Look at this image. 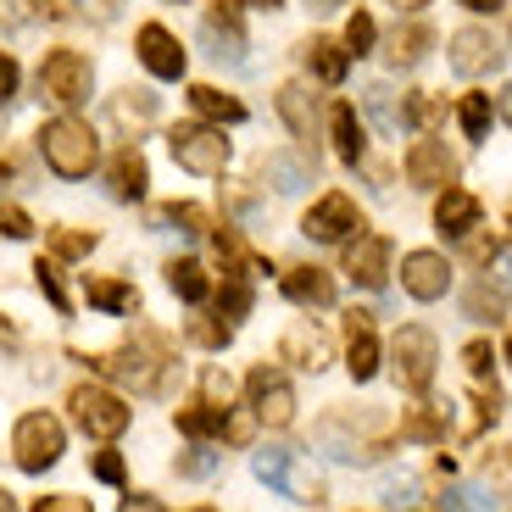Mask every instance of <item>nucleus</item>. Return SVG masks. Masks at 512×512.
Segmentation results:
<instances>
[{
	"mask_svg": "<svg viewBox=\"0 0 512 512\" xmlns=\"http://www.w3.org/2000/svg\"><path fill=\"white\" fill-rule=\"evenodd\" d=\"M39 151H45L51 173H62V179H90V167L101 162V140L78 117H56V123L39 128Z\"/></svg>",
	"mask_w": 512,
	"mask_h": 512,
	"instance_id": "obj_1",
	"label": "nucleus"
},
{
	"mask_svg": "<svg viewBox=\"0 0 512 512\" xmlns=\"http://www.w3.org/2000/svg\"><path fill=\"white\" fill-rule=\"evenodd\" d=\"M162 362H167V340H162V334H140V340H128V346L95 357V368H101L106 379H117V384L156 390V379H162Z\"/></svg>",
	"mask_w": 512,
	"mask_h": 512,
	"instance_id": "obj_2",
	"label": "nucleus"
},
{
	"mask_svg": "<svg viewBox=\"0 0 512 512\" xmlns=\"http://www.w3.org/2000/svg\"><path fill=\"white\" fill-rule=\"evenodd\" d=\"M167 145H173V162H179L184 173L218 179L223 167H229V140H223V128H212V123H179L167 134Z\"/></svg>",
	"mask_w": 512,
	"mask_h": 512,
	"instance_id": "obj_3",
	"label": "nucleus"
},
{
	"mask_svg": "<svg viewBox=\"0 0 512 512\" xmlns=\"http://www.w3.org/2000/svg\"><path fill=\"white\" fill-rule=\"evenodd\" d=\"M390 357H396V379H401V390L423 396V390L435 384V362H440V351H435V334L423 329V323H401L396 340H390Z\"/></svg>",
	"mask_w": 512,
	"mask_h": 512,
	"instance_id": "obj_4",
	"label": "nucleus"
},
{
	"mask_svg": "<svg viewBox=\"0 0 512 512\" xmlns=\"http://www.w3.org/2000/svg\"><path fill=\"white\" fill-rule=\"evenodd\" d=\"M67 435H62V423L51 418V412H28V418H17L12 429V451H17V468L23 474H45L56 457H62Z\"/></svg>",
	"mask_w": 512,
	"mask_h": 512,
	"instance_id": "obj_5",
	"label": "nucleus"
},
{
	"mask_svg": "<svg viewBox=\"0 0 512 512\" xmlns=\"http://www.w3.org/2000/svg\"><path fill=\"white\" fill-rule=\"evenodd\" d=\"M67 407H73L78 429H84L90 440H117L128 429L123 396H112V390H101V384H78L73 396H67Z\"/></svg>",
	"mask_w": 512,
	"mask_h": 512,
	"instance_id": "obj_6",
	"label": "nucleus"
},
{
	"mask_svg": "<svg viewBox=\"0 0 512 512\" xmlns=\"http://www.w3.org/2000/svg\"><path fill=\"white\" fill-rule=\"evenodd\" d=\"M39 90L51 95V101H62V106H84V101H90V90H95L90 56L51 51V56H45V67H39Z\"/></svg>",
	"mask_w": 512,
	"mask_h": 512,
	"instance_id": "obj_7",
	"label": "nucleus"
},
{
	"mask_svg": "<svg viewBox=\"0 0 512 512\" xmlns=\"http://www.w3.org/2000/svg\"><path fill=\"white\" fill-rule=\"evenodd\" d=\"M357 229H362V212H357V201H351V195H340V190L318 195V201H312V212L301 218V234H307V240H323V245L351 240Z\"/></svg>",
	"mask_w": 512,
	"mask_h": 512,
	"instance_id": "obj_8",
	"label": "nucleus"
},
{
	"mask_svg": "<svg viewBox=\"0 0 512 512\" xmlns=\"http://www.w3.org/2000/svg\"><path fill=\"white\" fill-rule=\"evenodd\" d=\"M245 390H251V412H256V423H268V429H284V423L295 418V390H290V379H284V373H273V368H251Z\"/></svg>",
	"mask_w": 512,
	"mask_h": 512,
	"instance_id": "obj_9",
	"label": "nucleus"
},
{
	"mask_svg": "<svg viewBox=\"0 0 512 512\" xmlns=\"http://www.w3.org/2000/svg\"><path fill=\"white\" fill-rule=\"evenodd\" d=\"M401 284L412 301H440L451 290V262L440 251H407L401 256Z\"/></svg>",
	"mask_w": 512,
	"mask_h": 512,
	"instance_id": "obj_10",
	"label": "nucleus"
},
{
	"mask_svg": "<svg viewBox=\"0 0 512 512\" xmlns=\"http://www.w3.org/2000/svg\"><path fill=\"white\" fill-rule=\"evenodd\" d=\"M346 273L362 284V290H384V279H390V240L357 229L351 245H346Z\"/></svg>",
	"mask_w": 512,
	"mask_h": 512,
	"instance_id": "obj_11",
	"label": "nucleus"
},
{
	"mask_svg": "<svg viewBox=\"0 0 512 512\" xmlns=\"http://www.w3.org/2000/svg\"><path fill=\"white\" fill-rule=\"evenodd\" d=\"M407 179L418 184V190H446V184L457 179V156H451L440 140H412V151H407Z\"/></svg>",
	"mask_w": 512,
	"mask_h": 512,
	"instance_id": "obj_12",
	"label": "nucleus"
},
{
	"mask_svg": "<svg viewBox=\"0 0 512 512\" xmlns=\"http://www.w3.org/2000/svg\"><path fill=\"white\" fill-rule=\"evenodd\" d=\"M346 368L357 384H368L379 373V334H373L368 312H346Z\"/></svg>",
	"mask_w": 512,
	"mask_h": 512,
	"instance_id": "obj_13",
	"label": "nucleus"
},
{
	"mask_svg": "<svg viewBox=\"0 0 512 512\" xmlns=\"http://www.w3.org/2000/svg\"><path fill=\"white\" fill-rule=\"evenodd\" d=\"M201 39H206V51L218 56V62H229V67H240L245 62V34H240V17H234V6H212L206 12V23H201Z\"/></svg>",
	"mask_w": 512,
	"mask_h": 512,
	"instance_id": "obj_14",
	"label": "nucleus"
},
{
	"mask_svg": "<svg viewBox=\"0 0 512 512\" xmlns=\"http://www.w3.org/2000/svg\"><path fill=\"white\" fill-rule=\"evenodd\" d=\"M496 62H501V51H496V39H490L485 28H457V34H451V73L479 78Z\"/></svg>",
	"mask_w": 512,
	"mask_h": 512,
	"instance_id": "obj_15",
	"label": "nucleus"
},
{
	"mask_svg": "<svg viewBox=\"0 0 512 512\" xmlns=\"http://www.w3.org/2000/svg\"><path fill=\"white\" fill-rule=\"evenodd\" d=\"M140 62H145V73H156V78H184V51L162 23L140 28Z\"/></svg>",
	"mask_w": 512,
	"mask_h": 512,
	"instance_id": "obj_16",
	"label": "nucleus"
},
{
	"mask_svg": "<svg viewBox=\"0 0 512 512\" xmlns=\"http://www.w3.org/2000/svg\"><path fill=\"white\" fill-rule=\"evenodd\" d=\"M279 357L295 362V368H307V373H318L323 362H329V334H323L312 318H301V323H295V329L279 340Z\"/></svg>",
	"mask_w": 512,
	"mask_h": 512,
	"instance_id": "obj_17",
	"label": "nucleus"
},
{
	"mask_svg": "<svg viewBox=\"0 0 512 512\" xmlns=\"http://www.w3.org/2000/svg\"><path fill=\"white\" fill-rule=\"evenodd\" d=\"M435 229L440 234H451V240H462V234H474L479 229V195H468V190H440V201H435Z\"/></svg>",
	"mask_w": 512,
	"mask_h": 512,
	"instance_id": "obj_18",
	"label": "nucleus"
},
{
	"mask_svg": "<svg viewBox=\"0 0 512 512\" xmlns=\"http://www.w3.org/2000/svg\"><path fill=\"white\" fill-rule=\"evenodd\" d=\"M329 134H334V156H340V162H362V151H368V128H362V117H357L351 101H334Z\"/></svg>",
	"mask_w": 512,
	"mask_h": 512,
	"instance_id": "obj_19",
	"label": "nucleus"
},
{
	"mask_svg": "<svg viewBox=\"0 0 512 512\" xmlns=\"http://www.w3.org/2000/svg\"><path fill=\"white\" fill-rule=\"evenodd\" d=\"M284 295L295 307H334V279L323 268H290L284 273Z\"/></svg>",
	"mask_w": 512,
	"mask_h": 512,
	"instance_id": "obj_20",
	"label": "nucleus"
},
{
	"mask_svg": "<svg viewBox=\"0 0 512 512\" xmlns=\"http://www.w3.org/2000/svg\"><path fill=\"white\" fill-rule=\"evenodd\" d=\"M145 179H151V173H145V156L128 145V151H117L112 173H106V190H112L117 201H140V195H145Z\"/></svg>",
	"mask_w": 512,
	"mask_h": 512,
	"instance_id": "obj_21",
	"label": "nucleus"
},
{
	"mask_svg": "<svg viewBox=\"0 0 512 512\" xmlns=\"http://www.w3.org/2000/svg\"><path fill=\"white\" fill-rule=\"evenodd\" d=\"M312 156L301 151V156H290V151H279V156H268V162H262V179L273 184V190L279 195H290V190H301V184H312Z\"/></svg>",
	"mask_w": 512,
	"mask_h": 512,
	"instance_id": "obj_22",
	"label": "nucleus"
},
{
	"mask_svg": "<svg viewBox=\"0 0 512 512\" xmlns=\"http://www.w3.org/2000/svg\"><path fill=\"white\" fill-rule=\"evenodd\" d=\"M301 56H307V67L312 73H318V84H340V78H346V67H351V51L346 45H334V39H307V45H301Z\"/></svg>",
	"mask_w": 512,
	"mask_h": 512,
	"instance_id": "obj_23",
	"label": "nucleus"
},
{
	"mask_svg": "<svg viewBox=\"0 0 512 512\" xmlns=\"http://www.w3.org/2000/svg\"><path fill=\"white\" fill-rule=\"evenodd\" d=\"M279 112H284V123H290V134L312 140V128H318V101H312L307 84H284V90H279Z\"/></svg>",
	"mask_w": 512,
	"mask_h": 512,
	"instance_id": "obj_24",
	"label": "nucleus"
},
{
	"mask_svg": "<svg viewBox=\"0 0 512 512\" xmlns=\"http://www.w3.org/2000/svg\"><path fill=\"white\" fill-rule=\"evenodd\" d=\"M429 45H435V34H429L423 23H407V28H396V34H390V45H384V56H390L396 67H418Z\"/></svg>",
	"mask_w": 512,
	"mask_h": 512,
	"instance_id": "obj_25",
	"label": "nucleus"
},
{
	"mask_svg": "<svg viewBox=\"0 0 512 512\" xmlns=\"http://www.w3.org/2000/svg\"><path fill=\"white\" fill-rule=\"evenodd\" d=\"M462 312H468V318H490V323H496L501 312H507V284L474 279V284H468V295H462Z\"/></svg>",
	"mask_w": 512,
	"mask_h": 512,
	"instance_id": "obj_26",
	"label": "nucleus"
},
{
	"mask_svg": "<svg viewBox=\"0 0 512 512\" xmlns=\"http://www.w3.org/2000/svg\"><path fill=\"white\" fill-rule=\"evenodd\" d=\"M190 106L201 117H212V123H240V117H245V106L234 101V95L212 90V84H190Z\"/></svg>",
	"mask_w": 512,
	"mask_h": 512,
	"instance_id": "obj_27",
	"label": "nucleus"
},
{
	"mask_svg": "<svg viewBox=\"0 0 512 512\" xmlns=\"http://www.w3.org/2000/svg\"><path fill=\"white\" fill-rule=\"evenodd\" d=\"M84 295H90V307H101V312H134V307H140L134 284H123V279H90V284H84Z\"/></svg>",
	"mask_w": 512,
	"mask_h": 512,
	"instance_id": "obj_28",
	"label": "nucleus"
},
{
	"mask_svg": "<svg viewBox=\"0 0 512 512\" xmlns=\"http://www.w3.org/2000/svg\"><path fill=\"white\" fill-rule=\"evenodd\" d=\"M223 412L229 407H184L179 412V435H190V440H223Z\"/></svg>",
	"mask_w": 512,
	"mask_h": 512,
	"instance_id": "obj_29",
	"label": "nucleus"
},
{
	"mask_svg": "<svg viewBox=\"0 0 512 512\" xmlns=\"http://www.w3.org/2000/svg\"><path fill=\"white\" fill-rule=\"evenodd\" d=\"M256 479L295 496V451H256Z\"/></svg>",
	"mask_w": 512,
	"mask_h": 512,
	"instance_id": "obj_30",
	"label": "nucleus"
},
{
	"mask_svg": "<svg viewBox=\"0 0 512 512\" xmlns=\"http://www.w3.org/2000/svg\"><path fill=\"white\" fill-rule=\"evenodd\" d=\"M457 123H462V134H468V140H485L490 123H496V106H490V95H462Z\"/></svg>",
	"mask_w": 512,
	"mask_h": 512,
	"instance_id": "obj_31",
	"label": "nucleus"
},
{
	"mask_svg": "<svg viewBox=\"0 0 512 512\" xmlns=\"http://www.w3.org/2000/svg\"><path fill=\"white\" fill-rule=\"evenodd\" d=\"M167 284H173V295H184V301H206V290H212V284H206V268L190 262V256L167 268Z\"/></svg>",
	"mask_w": 512,
	"mask_h": 512,
	"instance_id": "obj_32",
	"label": "nucleus"
},
{
	"mask_svg": "<svg viewBox=\"0 0 512 512\" xmlns=\"http://www.w3.org/2000/svg\"><path fill=\"white\" fill-rule=\"evenodd\" d=\"M245 312H251V284H245V273H223V290H218V318L240 323Z\"/></svg>",
	"mask_w": 512,
	"mask_h": 512,
	"instance_id": "obj_33",
	"label": "nucleus"
},
{
	"mask_svg": "<svg viewBox=\"0 0 512 512\" xmlns=\"http://www.w3.org/2000/svg\"><path fill=\"white\" fill-rule=\"evenodd\" d=\"M56 6L51 0H0V23H12V28H28V23H51Z\"/></svg>",
	"mask_w": 512,
	"mask_h": 512,
	"instance_id": "obj_34",
	"label": "nucleus"
},
{
	"mask_svg": "<svg viewBox=\"0 0 512 512\" xmlns=\"http://www.w3.org/2000/svg\"><path fill=\"white\" fill-rule=\"evenodd\" d=\"M362 106H368V112L379 117V128H384V134H396V128H401L396 90H390V84H368V90H362Z\"/></svg>",
	"mask_w": 512,
	"mask_h": 512,
	"instance_id": "obj_35",
	"label": "nucleus"
},
{
	"mask_svg": "<svg viewBox=\"0 0 512 512\" xmlns=\"http://www.w3.org/2000/svg\"><path fill=\"white\" fill-rule=\"evenodd\" d=\"M34 279H39V290H45V301H51L56 312L73 307V301H67V290H62V268H56V262H45V256H39V262H34Z\"/></svg>",
	"mask_w": 512,
	"mask_h": 512,
	"instance_id": "obj_36",
	"label": "nucleus"
},
{
	"mask_svg": "<svg viewBox=\"0 0 512 512\" xmlns=\"http://www.w3.org/2000/svg\"><path fill=\"white\" fill-rule=\"evenodd\" d=\"M440 112H446V106H440V101H435V95H412V101H407V106H401V117H407V123H412V128H423V134H429V128H435V123H440Z\"/></svg>",
	"mask_w": 512,
	"mask_h": 512,
	"instance_id": "obj_37",
	"label": "nucleus"
},
{
	"mask_svg": "<svg viewBox=\"0 0 512 512\" xmlns=\"http://www.w3.org/2000/svg\"><path fill=\"white\" fill-rule=\"evenodd\" d=\"M373 39H379L373 17H368V12H357V17L346 23V51H351V56H368V51H373Z\"/></svg>",
	"mask_w": 512,
	"mask_h": 512,
	"instance_id": "obj_38",
	"label": "nucleus"
},
{
	"mask_svg": "<svg viewBox=\"0 0 512 512\" xmlns=\"http://www.w3.org/2000/svg\"><path fill=\"white\" fill-rule=\"evenodd\" d=\"M162 218L167 223H184V234H206L212 223H206V212L195 201H173V206H162Z\"/></svg>",
	"mask_w": 512,
	"mask_h": 512,
	"instance_id": "obj_39",
	"label": "nucleus"
},
{
	"mask_svg": "<svg viewBox=\"0 0 512 512\" xmlns=\"http://www.w3.org/2000/svg\"><path fill=\"white\" fill-rule=\"evenodd\" d=\"M462 368L474 373V379H490V368H496V351H490V340H468V346H462Z\"/></svg>",
	"mask_w": 512,
	"mask_h": 512,
	"instance_id": "obj_40",
	"label": "nucleus"
},
{
	"mask_svg": "<svg viewBox=\"0 0 512 512\" xmlns=\"http://www.w3.org/2000/svg\"><path fill=\"white\" fill-rule=\"evenodd\" d=\"M251 435H256V412H245V407H229V412H223V440L245 446Z\"/></svg>",
	"mask_w": 512,
	"mask_h": 512,
	"instance_id": "obj_41",
	"label": "nucleus"
},
{
	"mask_svg": "<svg viewBox=\"0 0 512 512\" xmlns=\"http://www.w3.org/2000/svg\"><path fill=\"white\" fill-rule=\"evenodd\" d=\"M201 396L212 401V407H229V396H234V379L223 368H206L201 373Z\"/></svg>",
	"mask_w": 512,
	"mask_h": 512,
	"instance_id": "obj_42",
	"label": "nucleus"
},
{
	"mask_svg": "<svg viewBox=\"0 0 512 512\" xmlns=\"http://www.w3.org/2000/svg\"><path fill=\"white\" fill-rule=\"evenodd\" d=\"M0 234H6V240H28V234H34L23 206H0Z\"/></svg>",
	"mask_w": 512,
	"mask_h": 512,
	"instance_id": "obj_43",
	"label": "nucleus"
},
{
	"mask_svg": "<svg viewBox=\"0 0 512 512\" xmlns=\"http://www.w3.org/2000/svg\"><path fill=\"white\" fill-rule=\"evenodd\" d=\"M446 423H440V412H418V418H407V429L401 435H412V440H435Z\"/></svg>",
	"mask_w": 512,
	"mask_h": 512,
	"instance_id": "obj_44",
	"label": "nucleus"
},
{
	"mask_svg": "<svg viewBox=\"0 0 512 512\" xmlns=\"http://www.w3.org/2000/svg\"><path fill=\"white\" fill-rule=\"evenodd\" d=\"M34 512H90V501L84 496H39Z\"/></svg>",
	"mask_w": 512,
	"mask_h": 512,
	"instance_id": "obj_45",
	"label": "nucleus"
},
{
	"mask_svg": "<svg viewBox=\"0 0 512 512\" xmlns=\"http://www.w3.org/2000/svg\"><path fill=\"white\" fill-rule=\"evenodd\" d=\"M95 234H56V256H90Z\"/></svg>",
	"mask_w": 512,
	"mask_h": 512,
	"instance_id": "obj_46",
	"label": "nucleus"
},
{
	"mask_svg": "<svg viewBox=\"0 0 512 512\" xmlns=\"http://www.w3.org/2000/svg\"><path fill=\"white\" fill-rule=\"evenodd\" d=\"M95 479H106V485H123V457H117V451H101V457H95Z\"/></svg>",
	"mask_w": 512,
	"mask_h": 512,
	"instance_id": "obj_47",
	"label": "nucleus"
},
{
	"mask_svg": "<svg viewBox=\"0 0 512 512\" xmlns=\"http://www.w3.org/2000/svg\"><path fill=\"white\" fill-rule=\"evenodd\" d=\"M212 468H218V457H212V451H190V457H179V474H190V479L212 474Z\"/></svg>",
	"mask_w": 512,
	"mask_h": 512,
	"instance_id": "obj_48",
	"label": "nucleus"
},
{
	"mask_svg": "<svg viewBox=\"0 0 512 512\" xmlns=\"http://www.w3.org/2000/svg\"><path fill=\"white\" fill-rule=\"evenodd\" d=\"M190 334L201 340V346H229V334H234V329H229V323H195Z\"/></svg>",
	"mask_w": 512,
	"mask_h": 512,
	"instance_id": "obj_49",
	"label": "nucleus"
},
{
	"mask_svg": "<svg viewBox=\"0 0 512 512\" xmlns=\"http://www.w3.org/2000/svg\"><path fill=\"white\" fill-rule=\"evenodd\" d=\"M446 507H496V496H485V490H451Z\"/></svg>",
	"mask_w": 512,
	"mask_h": 512,
	"instance_id": "obj_50",
	"label": "nucleus"
},
{
	"mask_svg": "<svg viewBox=\"0 0 512 512\" xmlns=\"http://www.w3.org/2000/svg\"><path fill=\"white\" fill-rule=\"evenodd\" d=\"M78 6H84V17H95V23H112L123 0H78Z\"/></svg>",
	"mask_w": 512,
	"mask_h": 512,
	"instance_id": "obj_51",
	"label": "nucleus"
},
{
	"mask_svg": "<svg viewBox=\"0 0 512 512\" xmlns=\"http://www.w3.org/2000/svg\"><path fill=\"white\" fill-rule=\"evenodd\" d=\"M12 95H17V62L0 56V101H12Z\"/></svg>",
	"mask_w": 512,
	"mask_h": 512,
	"instance_id": "obj_52",
	"label": "nucleus"
},
{
	"mask_svg": "<svg viewBox=\"0 0 512 512\" xmlns=\"http://www.w3.org/2000/svg\"><path fill=\"white\" fill-rule=\"evenodd\" d=\"M134 507H140V512H156L162 501H156V496H123V512H134Z\"/></svg>",
	"mask_w": 512,
	"mask_h": 512,
	"instance_id": "obj_53",
	"label": "nucleus"
},
{
	"mask_svg": "<svg viewBox=\"0 0 512 512\" xmlns=\"http://www.w3.org/2000/svg\"><path fill=\"white\" fill-rule=\"evenodd\" d=\"M457 6H468V12H501L507 0H457Z\"/></svg>",
	"mask_w": 512,
	"mask_h": 512,
	"instance_id": "obj_54",
	"label": "nucleus"
},
{
	"mask_svg": "<svg viewBox=\"0 0 512 512\" xmlns=\"http://www.w3.org/2000/svg\"><path fill=\"white\" fill-rule=\"evenodd\" d=\"M312 12H334V6H340V0H307Z\"/></svg>",
	"mask_w": 512,
	"mask_h": 512,
	"instance_id": "obj_55",
	"label": "nucleus"
},
{
	"mask_svg": "<svg viewBox=\"0 0 512 512\" xmlns=\"http://www.w3.org/2000/svg\"><path fill=\"white\" fill-rule=\"evenodd\" d=\"M240 6H262V12H273V6H279V0H240Z\"/></svg>",
	"mask_w": 512,
	"mask_h": 512,
	"instance_id": "obj_56",
	"label": "nucleus"
},
{
	"mask_svg": "<svg viewBox=\"0 0 512 512\" xmlns=\"http://www.w3.org/2000/svg\"><path fill=\"white\" fill-rule=\"evenodd\" d=\"M501 112H507V117H512V90H501Z\"/></svg>",
	"mask_w": 512,
	"mask_h": 512,
	"instance_id": "obj_57",
	"label": "nucleus"
},
{
	"mask_svg": "<svg viewBox=\"0 0 512 512\" xmlns=\"http://www.w3.org/2000/svg\"><path fill=\"white\" fill-rule=\"evenodd\" d=\"M6 179H12V167H6V162H0V184H6Z\"/></svg>",
	"mask_w": 512,
	"mask_h": 512,
	"instance_id": "obj_58",
	"label": "nucleus"
},
{
	"mask_svg": "<svg viewBox=\"0 0 512 512\" xmlns=\"http://www.w3.org/2000/svg\"><path fill=\"white\" fill-rule=\"evenodd\" d=\"M6 507H12V496H6V490H0V512H6Z\"/></svg>",
	"mask_w": 512,
	"mask_h": 512,
	"instance_id": "obj_59",
	"label": "nucleus"
},
{
	"mask_svg": "<svg viewBox=\"0 0 512 512\" xmlns=\"http://www.w3.org/2000/svg\"><path fill=\"white\" fill-rule=\"evenodd\" d=\"M401 6H429V0H401Z\"/></svg>",
	"mask_w": 512,
	"mask_h": 512,
	"instance_id": "obj_60",
	"label": "nucleus"
},
{
	"mask_svg": "<svg viewBox=\"0 0 512 512\" xmlns=\"http://www.w3.org/2000/svg\"><path fill=\"white\" fill-rule=\"evenodd\" d=\"M507 362H512V340H507Z\"/></svg>",
	"mask_w": 512,
	"mask_h": 512,
	"instance_id": "obj_61",
	"label": "nucleus"
}]
</instances>
